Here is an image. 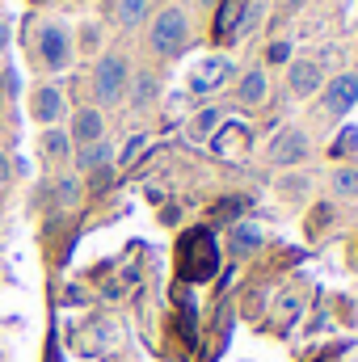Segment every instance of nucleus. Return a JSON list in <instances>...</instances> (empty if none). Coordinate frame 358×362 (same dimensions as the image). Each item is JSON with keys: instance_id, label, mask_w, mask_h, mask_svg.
I'll return each instance as SVG.
<instances>
[{"instance_id": "f257e3e1", "label": "nucleus", "mask_w": 358, "mask_h": 362, "mask_svg": "<svg viewBox=\"0 0 358 362\" xmlns=\"http://www.w3.org/2000/svg\"><path fill=\"white\" fill-rule=\"evenodd\" d=\"M178 266L190 282H207L211 274L219 270V249H215V236L194 228L181 236V249H178Z\"/></svg>"}, {"instance_id": "f03ea898", "label": "nucleus", "mask_w": 358, "mask_h": 362, "mask_svg": "<svg viewBox=\"0 0 358 362\" xmlns=\"http://www.w3.org/2000/svg\"><path fill=\"white\" fill-rule=\"evenodd\" d=\"M152 47L161 55H178L181 47H185V13L181 8H165L152 21Z\"/></svg>"}, {"instance_id": "7ed1b4c3", "label": "nucleus", "mask_w": 358, "mask_h": 362, "mask_svg": "<svg viewBox=\"0 0 358 362\" xmlns=\"http://www.w3.org/2000/svg\"><path fill=\"white\" fill-rule=\"evenodd\" d=\"M122 89H127V59L105 55V59L97 64V101L114 105V101L122 97Z\"/></svg>"}, {"instance_id": "20e7f679", "label": "nucleus", "mask_w": 358, "mask_h": 362, "mask_svg": "<svg viewBox=\"0 0 358 362\" xmlns=\"http://www.w3.org/2000/svg\"><path fill=\"white\" fill-rule=\"evenodd\" d=\"M245 13H249V0H219V13H215V38H219V42L236 38V30L245 25Z\"/></svg>"}, {"instance_id": "39448f33", "label": "nucleus", "mask_w": 358, "mask_h": 362, "mask_svg": "<svg viewBox=\"0 0 358 362\" xmlns=\"http://www.w3.org/2000/svg\"><path fill=\"white\" fill-rule=\"evenodd\" d=\"M304 152H308L304 131H282V135L270 144V160H274V165H295V160H304Z\"/></svg>"}, {"instance_id": "423d86ee", "label": "nucleus", "mask_w": 358, "mask_h": 362, "mask_svg": "<svg viewBox=\"0 0 358 362\" xmlns=\"http://www.w3.org/2000/svg\"><path fill=\"white\" fill-rule=\"evenodd\" d=\"M228 76H232V64L215 55V59H202V64H198V72H194L190 85H194V93H211V89H219Z\"/></svg>"}, {"instance_id": "0eeeda50", "label": "nucleus", "mask_w": 358, "mask_h": 362, "mask_svg": "<svg viewBox=\"0 0 358 362\" xmlns=\"http://www.w3.org/2000/svg\"><path fill=\"white\" fill-rule=\"evenodd\" d=\"M358 101V76H337L329 89H325V110L329 114H346Z\"/></svg>"}, {"instance_id": "6e6552de", "label": "nucleus", "mask_w": 358, "mask_h": 362, "mask_svg": "<svg viewBox=\"0 0 358 362\" xmlns=\"http://www.w3.org/2000/svg\"><path fill=\"white\" fill-rule=\"evenodd\" d=\"M38 51H42V59H47L51 68H64V64H68V34H64L59 25H47V30L38 34Z\"/></svg>"}, {"instance_id": "1a4fd4ad", "label": "nucleus", "mask_w": 358, "mask_h": 362, "mask_svg": "<svg viewBox=\"0 0 358 362\" xmlns=\"http://www.w3.org/2000/svg\"><path fill=\"white\" fill-rule=\"evenodd\" d=\"M219 156H236V152H245L249 148V127H241V122H228L219 135H215V144H211Z\"/></svg>"}, {"instance_id": "9d476101", "label": "nucleus", "mask_w": 358, "mask_h": 362, "mask_svg": "<svg viewBox=\"0 0 358 362\" xmlns=\"http://www.w3.org/2000/svg\"><path fill=\"white\" fill-rule=\"evenodd\" d=\"M34 114H38L42 122H55V118L64 114V93L51 89V85H47V89H38V93H34Z\"/></svg>"}, {"instance_id": "9b49d317", "label": "nucleus", "mask_w": 358, "mask_h": 362, "mask_svg": "<svg viewBox=\"0 0 358 362\" xmlns=\"http://www.w3.org/2000/svg\"><path fill=\"white\" fill-rule=\"evenodd\" d=\"M291 89L299 93V97L316 93L321 89V68H316V64H295V68H291Z\"/></svg>"}, {"instance_id": "f8f14e48", "label": "nucleus", "mask_w": 358, "mask_h": 362, "mask_svg": "<svg viewBox=\"0 0 358 362\" xmlns=\"http://www.w3.org/2000/svg\"><path fill=\"white\" fill-rule=\"evenodd\" d=\"M72 135H76L81 144H97V139H101V114H97V110H81L76 122H72Z\"/></svg>"}, {"instance_id": "ddd939ff", "label": "nucleus", "mask_w": 358, "mask_h": 362, "mask_svg": "<svg viewBox=\"0 0 358 362\" xmlns=\"http://www.w3.org/2000/svg\"><path fill=\"white\" fill-rule=\"evenodd\" d=\"M110 13H114V21H118V25H139V21H144V13H148V0H114V4H110Z\"/></svg>"}, {"instance_id": "4468645a", "label": "nucleus", "mask_w": 358, "mask_h": 362, "mask_svg": "<svg viewBox=\"0 0 358 362\" xmlns=\"http://www.w3.org/2000/svg\"><path fill=\"white\" fill-rule=\"evenodd\" d=\"M262 97H266V72L253 68V72H245V81H241V101H245V105H258Z\"/></svg>"}, {"instance_id": "2eb2a0df", "label": "nucleus", "mask_w": 358, "mask_h": 362, "mask_svg": "<svg viewBox=\"0 0 358 362\" xmlns=\"http://www.w3.org/2000/svg\"><path fill=\"white\" fill-rule=\"evenodd\" d=\"M258 245H262V232H258L253 223H236V232H232V249L245 257V253H253Z\"/></svg>"}, {"instance_id": "dca6fc26", "label": "nucleus", "mask_w": 358, "mask_h": 362, "mask_svg": "<svg viewBox=\"0 0 358 362\" xmlns=\"http://www.w3.org/2000/svg\"><path fill=\"white\" fill-rule=\"evenodd\" d=\"M76 160H81V169H105V160H110V148H105L101 139H97V144H85Z\"/></svg>"}, {"instance_id": "f3484780", "label": "nucleus", "mask_w": 358, "mask_h": 362, "mask_svg": "<svg viewBox=\"0 0 358 362\" xmlns=\"http://www.w3.org/2000/svg\"><path fill=\"white\" fill-rule=\"evenodd\" d=\"M329 152H333V160H337V156H350V152H358V127H346V131L333 139V148H329Z\"/></svg>"}, {"instance_id": "a211bd4d", "label": "nucleus", "mask_w": 358, "mask_h": 362, "mask_svg": "<svg viewBox=\"0 0 358 362\" xmlns=\"http://www.w3.org/2000/svg\"><path fill=\"white\" fill-rule=\"evenodd\" d=\"M333 189L346 194V198H354L358 194V169H337V173H333Z\"/></svg>"}, {"instance_id": "6ab92c4d", "label": "nucleus", "mask_w": 358, "mask_h": 362, "mask_svg": "<svg viewBox=\"0 0 358 362\" xmlns=\"http://www.w3.org/2000/svg\"><path fill=\"white\" fill-rule=\"evenodd\" d=\"M215 122H219V114H215V110H202V114H198V118H194V135H198V139H202V135H207V131H211V127H215Z\"/></svg>"}, {"instance_id": "aec40b11", "label": "nucleus", "mask_w": 358, "mask_h": 362, "mask_svg": "<svg viewBox=\"0 0 358 362\" xmlns=\"http://www.w3.org/2000/svg\"><path fill=\"white\" fill-rule=\"evenodd\" d=\"M144 148H148V139H144V135H135V139L127 144V152H122V160H118V165H122V169H127V165H135V156H139Z\"/></svg>"}, {"instance_id": "412c9836", "label": "nucleus", "mask_w": 358, "mask_h": 362, "mask_svg": "<svg viewBox=\"0 0 358 362\" xmlns=\"http://www.w3.org/2000/svg\"><path fill=\"white\" fill-rule=\"evenodd\" d=\"M156 93V85H152V76H139L135 81V105H148V97Z\"/></svg>"}, {"instance_id": "4be33fe9", "label": "nucleus", "mask_w": 358, "mask_h": 362, "mask_svg": "<svg viewBox=\"0 0 358 362\" xmlns=\"http://www.w3.org/2000/svg\"><path fill=\"white\" fill-rule=\"evenodd\" d=\"M47 152H51V156H64V152H68V135H64V131H51V135H47Z\"/></svg>"}, {"instance_id": "5701e85b", "label": "nucleus", "mask_w": 358, "mask_h": 362, "mask_svg": "<svg viewBox=\"0 0 358 362\" xmlns=\"http://www.w3.org/2000/svg\"><path fill=\"white\" fill-rule=\"evenodd\" d=\"M287 55H291V47H287V42H274V47H270V64H282Z\"/></svg>"}, {"instance_id": "b1692460", "label": "nucleus", "mask_w": 358, "mask_h": 362, "mask_svg": "<svg viewBox=\"0 0 358 362\" xmlns=\"http://www.w3.org/2000/svg\"><path fill=\"white\" fill-rule=\"evenodd\" d=\"M59 202H76V185H72V181L59 185Z\"/></svg>"}, {"instance_id": "393cba45", "label": "nucleus", "mask_w": 358, "mask_h": 362, "mask_svg": "<svg viewBox=\"0 0 358 362\" xmlns=\"http://www.w3.org/2000/svg\"><path fill=\"white\" fill-rule=\"evenodd\" d=\"M4 47H8V25L0 21V51H4Z\"/></svg>"}, {"instance_id": "a878e982", "label": "nucleus", "mask_w": 358, "mask_h": 362, "mask_svg": "<svg viewBox=\"0 0 358 362\" xmlns=\"http://www.w3.org/2000/svg\"><path fill=\"white\" fill-rule=\"evenodd\" d=\"M4 181H8V160L0 156V185H4Z\"/></svg>"}, {"instance_id": "bb28decb", "label": "nucleus", "mask_w": 358, "mask_h": 362, "mask_svg": "<svg viewBox=\"0 0 358 362\" xmlns=\"http://www.w3.org/2000/svg\"><path fill=\"white\" fill-rule=\"evenodd\" d=\"M34 4H47V0H34Z\"/></svg>"}, {"instance_id": "cd10ccee", "label": "nucleus", "mask_w": 358, "mask_h": 362, "mask_svg": "<svg viewBox=\"0 0 358 362\" xmlns=\"http://www.w3.org/2000/svg\"><path fill=\"white\" fill-rule=\"evenodd\" d=\"M0 97H4V85H0Z\"/></svg>"}, {"instance_id": "c85d7f7f", "label": "nucleus", "mask_w": 358, "mask_h": 362, "mask_svg": "<svg viewBox=\"0 0 358 362\" xmlns=\"http://www.w3.org/2000/svg\"><path fill=\"white\" fill-rule=\"evenodd\" d=\"M207 4H215V0H207Z\"/></svg>"}]
</instances>
